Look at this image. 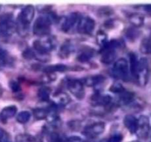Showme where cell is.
Instances as JSON below:
<instances>
[{
    "instance_id": "1",
    "label": "cell",
    "mask_w": 151,
    "mask_h": 142,
    "mask_svg": "<svg viewBox=\"0 0 151 142\" xmlns=\"http://www.w3.org/2000/svg\"><path fill=\"white\" fill-rule=\"evenodd\" d=\"M15 24L8 14L2 16L0 19V41L6 42L15 30Z\"/></svg>"
},
{
    "instance_id": "2",
    "label": "cell",
    "mask_w": 151,
    "mask_h": 142,
    "mask_svg": "<svg viewBox=\"0 0 151 142\" xmlns=\"http://www.w3.org/2000/svg\"><path fill=\"white\" fill-rule=\"evenodd\" d=\"M51 20L47 16H39L33 24V33L37 36H47L50 32Z\"/></svg>"
},
{
    "instance_id": "3",
    "label": "cell",
    "mask_w": 151,
    "mask_h": 142,
    "mask_svg": "<svg viewBox=\"0 0 151 142\" xmlns=\"http://www.w3.org/2000/svg\"><path fill=\"white\" fill-rule=\"evenodd\" d=\"M112 73L116 78L126 79L129 73V65L127 61L124 58L118 59L113 65Z\"/></svg>"
},
{
    "instance_id": "4",
    "label": "cell",
    "mask_w": 151,
    "mask_h": 142,
    "mask_svg": "<svg viewBox=\"0 0 151 142\" xmlns=\"http://www.w3.org/2000/svg\"><path fill=\"white\" fill-rule=\"evenodd\" d=\"M148 74H149L148 62L145 58H142L139 61L136 77L137 78L139 83L145 85L147 81Z\"/></svg>"
},
{
    "instance_id": "5",
    "label": "cell",
    "mask_w": 151,
    "mask_h": 142,
    "mask_svg": "<svg viewBox=\"0 0 151 142\" xmlns=\"http://www.w3.org/2000/svg\"><path fill=\"white\" fill-rule=\"evenodd\" d=\"M118 42L115 41H112L107 44L104 48L102 55H101V62L104 64H110L116 59L115 47H116Z\"/></svg>"
},
{
    "instance_id": "6",
    "label": "cell",
    "mask_w": 151,
    "mask_h": 142,
    "mask_svg": "<svg viewBox=\"0 0 151 142\" xmlns=\"http://www.w3.org/2000/svg\"><path fill=\"white\" fill-rule=\"evenodd\" d=\"M35 15V9L32 5H27L22 10L19 15V21L23 26L28 25L33 20Z\"/></svg>"
},
{
    "instance_id": "7",
    "label": "cell",
    "mask_w": 151,
    "mask_h": 142,
    "mask_svg": "<svg viewBox=\"0 0 151 142\" xmlns=\"http://www.w3.org/2000/svg\"><path fill=\"white\" fill-rule=\"evenodd\" d=\"M68 90L71 93L77 98H83L85 96V90H84L83 83L79 80H70L68 84Z\"/></svg>"
},
{
    "instance_id": "8",
    "label": "cell",
    "mask_w": 151,
    "mask_h": 142,
    "mask_svg": "<svg viewBox=\"0 0 151 142\" xmlns=\"http://www.w3.org/2000/svg\"><path fill=\"white\" fill-rule=\"evenodd\" d=\"M104 129H105V124L104 122H97L85 127L84 133L88 137H96L104 132Z\"/></svg>"
},
{
    "instance_id": "9",
    "label": "cell",
    "mask_w": 151,
    "mask_h": 142,
    "mask_svg": "<svg viewBox=\"0 0 151 142\" xmlns=\"http://www.w3.org/2000/svg\"><path fill=\"white\" fill-rule=\"evenodd\" d=\"M95 27V21L89 16L81 18L78 25V30L82 33L89 34Z\"/></svg>"
},
{
    "instance_id": "10",
    "label": "cell",
    "mask_w": 151,
    "mask_h": 142,
    "mask_svg": "<svg viewBox=\"0 0 151 142\" xmlns=\"http://www.w3.org/2000/svg\"><path fill=\"white\" fill-rule=\"evenodd\" d=\"M139 121V127L136 133L142 138H145L147 136L150 131V121L149 119L145 115H142L138 119Z\"/></svg>"
},
{
    "instance_id": "11",
    "label": "cell",
    "mask_w": 151,
    "mask_h": 142,
    "mask_svg": "<svg viewBox=\"0 0 151 142\" xmlns=\"http://www.w3.org/2000/svg\"><path fill=\"white\" fill-rule=\"evenodd\" d=\"M124 126L127 128V130L132 133H135L137 132L138 127H139V121L137 118L133 115H127L124 117Z\"/></svg>"
},
{
    "instance_id": "12",
    "label": "cell",
    "mask_w": 151,
    "mask_h": 142,
    "mask_svg": "<svg viewBox=\"0 0 151 142\" xmlns=\"http://www.w3.org/2000/svg\"><path fill=\"white\" fill-rule=\"evenodd\" d=\"M78 14L76 13H71L65 19L62 25V28L64 31H68L70 30L78 21Z\"/></svg>"
},
{
    "instance_id": "13",
    "label": "cell",
    "mask_w": 151,
    "mask_h": 142,
    "mask_svg": "<svg viewBox=\"0 0 151 142\" xmlns=\"http://www.w3.org/2000/svg\"><path fill=\"white\" fill-rule=\"evenodd\" d=\"M17 112V108L15 106H8L4 108L0 113V118L3 121H7L9 118H12L16 115Z\"/></svg>"
},
{
    "instance_id": "14",
    "label": "cell",
    "mask_w": 151,
    "mask_h": 142,
    "mask_svg": "<svg viewBox=\"0 0 151 142\" xmlns=\"http://www.w3.org/2000/svg\"><path fill=\"white\" fill-rule=\"evenodd\" d=\"M104 80V78L100 75H96V76H91V77H87L86 79H84V82L85 85L88 86H95V85L100 84Z\"/></svg>"
},
{
    "instance_id": "15",
    "label": "cell",
    "mask_w": 151,
    "mask_h": 142,
    "mask_svg": "<svg viewBox=\"0 0 151 142\" xmlns=\"http://www.w3.org/2000/svg\"><path fill=\"white\" fill-rule=\"evenodd\" d=\"M138 64H139V61L137 60L136 54L131 53L130 54V70L132 75L135 77L136 76V73H137Z\"/></svg>"
},
{
    "instance_id": "16",
    "label": "cell",
    "mask_w": 151,
    "mask_h": 142,
    "mask_svg": "<svg viewBox=\"0 0 151 142\" xmlns=\"http://www.w3.org/2000/svg\"><path fill=\"white\" fill-rule=\"evenodd\" d=\"M129 20L133 24H134L136 27L142 26L144 23V16L139 14H133L129 16Z\"/></svg>"
},
{
    "instance_id": "17",
    "label": "cell",
    "mask_w": 151,
    "mask_h": 142,
    "mask_svg": "<svg viewBox=\"0 0 151 142\" xmlns=\"http://www.w3.org/2000/svg\"><path fill=\"white\" fill-rule=\"evenodd\" d=\"M134 95L133 93L128 91H123L119 96V102L121 104H127L133 100Z\"/></svg>"
},
{
    "instance_id": "18",
    "label": "cell",
    "mask_w": 151,
    "mask_h": 142,
    "mask_svg": "<svg viewBox=\"0 0 151 142\" xmlns=\"http://www.w3.org/2000/svg\"><path fill=\"white\" fill-rule=\"evenodd\" d=\"M68 69V67L65 65H50V66H47V67H45V71L47 72V73H51L53 72H65V70H67Z\"/></svg>"
},
{
    "instance_id": "19",
    "label": "cell",
    "mask_w": 151,
    "mask_h": 142,
    "mask_svg": "<svg viewBox=\"0 0 151 142\" xmlns=\"http://www.w3.org/2000/svg\"><path fill=\"white\" fill-rule=\"evenodd\" d=\"M140 50L144 53H151V39L145 38L142 40L140 45Z\"/></svg>"
},
{
    "instance_id": "20",
    "label": "cell",
    "mask_w": 151,
    "mask_h": 142,
    "mask_svg": "<svg viewBox=\"0 0 151 142\" xmlns=\"http://www.w3.org/2000/svg\"><path fill=\"white\" fill-rule=\"evenodd\" d=\"M54 99L59 104L65 105L70 101V98L65 93H59L54 96Z\"/></svg>"
},
{
    "instance_id": "21",
    "label": "cell",
    "mask_w": 151,
    "mask_h": 142,
    "mask_svg": "<svg viewBox=\"0 0 151 142\" xmlns=\"http://www.w3.org/2000/svg\"><path fill=\"white\" fill-rule=\"evenodd\" d=\"M17 142H35V138L31 135L24 133L19 134L16 137Z\"/></svg>"
},
{
    "instance_id": "22",
    "label": "cell",
    "mask_w": 151,
    "mask_h": 142,
    "mask_svg": "<svg viewBox=\"0 0 151 142\" xmlns=\"http://www.w3.org/2000/svg\"><path fill=\"white\" fill-rule=\"evenodd\" d=\"M50 90L48 88L42 87L38 91V96L42 101H47L50 98Z\"/></svg>"
},
{
    "instance_id": "23",
    "label": "cell",
    "mask_w": 151,
    "mask_h": 142,
    "mask_svg": "<svg viewBox=\"0 0 151 142\" xmlns=\"http://www.w3.org/2000/svg\"><path fill=\"white\" fill-rule=\"evenodd\" d=\"M47 111L43 108H36L33 110V115L37 119H44L47 116Z\"/></svg>"
},
{
    "instance_id": "24",
    "label": "cell",
    "mask_w": 151,
    "mask_h": 142,
    "mask_svg": "<svg viewBox=\"0 0 151 142\" xmlns=\"http://www.w3.org/2000/svg\"><path fill=\"white\" fill-rule=\"evenodd\" d=\"M30 118V113L27 111H22L18 114L17 117V121L22 124H24V123L27 122Z\"/></svg>"
},
{
    "instance_id": "25",
    "label": "cell",
    "mask_w": 151,
    "mask_h": 142,
    "mask_svg": "<svg viewBox=\"0 0 151 142\" xmlns=\"http://www.w3.org/2000/svg\"><path fill=\"white\" fill-rule=\"evenodd\" d=\"M94 101H96L97 104H101V105H107L110 104L112 101V98L110 95H103V96H100L98 95L96 98H94Z\"/></svg>"
},
{
    "instance_id": "26",
    "label": "cell",
    "mask_w": 151,
    "mask_h": 142,
    "mask_svg": "<svg viewBox=\"0 0 151 142\" xmlns=\"http://www.w3.org/2000/svg\"><path fill=\"white\" fill-rule=\"evenodd\" d=\"M71 52V46L69 44H65L62 46L59 52V55L62 57L65 58L70 55Z\"/></svg>"
},
{
    "instance_id": "27",
    "label": "cell",
    "mask_w": 151,
    "mask_h": 142,
    "mask_svg": "<svg viewBox=\"0 0 151 142\" xmlns=\"http://www.w3.org/2000/svg\"><path fill=\"white\" fill-rule=\"evenodd\" d=\"M93 56V52L90 51V50H85V51L82 52V53L79 55L78 56V59L80 62H87V61L89 60L90 58Z\"/></svg>"
},
{
    "instance_id": "28",
    "label": "cell",
    "mask_w": 151,
    "mask_h": 142,
    "mask_svg": "<svg viewBox=\"0 0 151 142\" xmlns=\"http://www.w3.org/2000/svg\"><path fill=\"white\" fill-rule=\"evenodd\" d=\"M48 142H63L61 136L58 134L57 133H50L48 136Z\"/></svg>"
},
{
    "instance_id": "29",
    "label": "cell",
    "mask_w": 151,
    "mask_h": 142,
    "mask_svg": "<svg viewBox=\"0 0 151 142\" xmlns=\"http://www.w3.org/2000/svg\"><path fill=\"white\" fill-rule=\"evenodd\" d=\"M110 90L113 93H122L123 91H124V87L122 85L119 83L113 84L110 87Z\"/></svg>"
},
{
    "instance_id": "30",
    "label": "cell",
    "mask_w": 151,
    "mask_h": 142,
    "mask_svg": "<svg viewBox=\"0 0 151 142\" xmlns=\"http://www.w3.org/2000/svg\"><path fill=\"white\" fill-rule=\"evenodd\" d=\"M7 61V53L0 47V67L5 65Z\"/></svg>"
},
{
    "instance_id": "31",
    "label": "cell",
    "mask_w": 151,
    "mask_h": 142,
    "mask_svg": "<svg viewBox=\"0 0 151 142\" xmlns=\"http://www.w3.org/2000/svg\"><path fill=\"white\" fill-rule=\"evenodd\" d=\"M0 142H9V136L8 133L0 128Z\"/></svg>"
},
{
    "instance_id": "32",
    "label": "cell",
    "mask_w": 151,
    "mask_h": 142,
    "mask_svg": "<svg viewBox=\"0 0 151 142\" xmlns=\"http://www.w3.org/2000/svg\"><path fill=\"white\" fill-rule=\"evenodd\" d=\"M123 139L122 135L121 134H116L110 137V138L107 139L106 142H121Z\"/></svg>"
},
{
    "instance_id": "33",
    "label": "cell",
    "mask_w": 151,
    "mask_h": 142,
    "mask_svg": "<svg viewBox=\"0 0 151 142\" xmlns=\"http://www.w3.org/2000/svg\"><path fill=\"white\" fill-rule=\"evenodd\" d=\"M10 87L11 88V90L14 92H19L21 90L20 85L17 82H15V81H11L10 82Z\"/></svg>"
},
{
    "instance_id": "34",
    "label": "cell",
    "mask_w": 151,
    "mask_h": 142,
    "mask_svg": "<svg viewBox=\"0 0 151 142\" xmlns=\"http://www.w3.org/2000/svg\"><path fill=\"white\" fill-rule=\"evenodd\" d=\"M66 142H86L84 139L82 138L79 137V136H71V137L68 138Z\"/></svg>"
},
{
    "instance_id": "35",
    "label": "cell",
    "mask_w": 151,
    "mask_h": 142,
    "mask_svg": "<svg viewBox=\"0 0 151 142\" xmlns=\"http://www.w3.org/2000/svg\"><path fill=\"white\" fill-rule=\"evenodd\" d=\"M145 10H146L147 11H148L149 13H151V5H146V6H145Z\"/></svg>"
},
{
    "instance_id": "36",
    "label": "cell",
    "mask_w": 151,
    "mask_h": 142,
    "mask_svg": "<svg viewBox=\"0 0 151 142\" xmlns=\"http://www.w3.org/2000/svg\"><path fill=\"white\" fill-rule=\"evenodd\" d=\"M2 86L0 85V96L2 95Z\"/></svg>"
},
{
    "instance_id": "37",
    "label": "cell",
    "mask_w": 151,
    "mask_h": 142,
    "mask_svg": "<svg viewBox=\"0 0 151 142\" xmlns=\"http://www.w3.org/2000/svg\"><path fill=\"white\" fill-rule=\"evenodd\" d=\"M131 142H139V141H133Z\"/></svg>"
},
{
    "instance_id": "38",
    "label": "cell",
    "mask_w": 151,
    "mask_h": 142,
    "mask_svg": "<svg viewBox=\"0 0 151 142\" xmlns=\"http://www.w3.org/2000/svg\"><path fill=\"white\" fill-rule=\"evenodd\" d=\"M0 9H1V5H0Z\"/></svg>"
}]
</instances>
